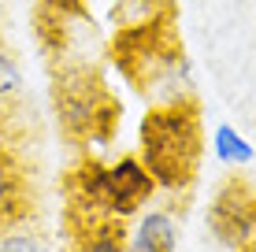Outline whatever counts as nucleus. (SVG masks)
Wrapping results in <instances>:
<instances>
[{
    "mask_svg": "<svg viewBox=\"0 0 256 252\" xmlns=\"http://www.w3.org/2000/svg\"><path fill=\"white\" fill-rule=\"evenodd\" d=\"M0 252H52L48 238L45 234H38L34 227H8L0 230Z\"/></svg>",
    "mask_w": 256,
    "mask_h": 252,
    "instance_id": "1a4fd4ad",
    "label": "nucleus"
},
{
    "mask_svg": "<svg viewBox=\"0 0 256 252\" xmlns=\"http://www.w3.org/2000/svg\"><path fill=\"white\" fill-rule=\"evenodd\" d=\"M19 89H22V71H19V63H15V56L0 45V104L12 100Z\"/></svg>",
    "mask_w": 256,
    "mask_h": 252,
    "instance_id": "9d476101",
    "label": "nucleus"
},
{
    "mask_svg": "<svg viewBox=\"0 0 256 252\" xmlns=\"http://www.w3.org/2000/svg\"><path fill=\"white\" fill-rule=\"evenodd\" d=\"M242 252H256V238L249 241V245H242Z\"/></svg>",
    "mask_w": 256,
    "mask_h": 252,
    "instance_id": "f8f14e48",
    "label": "nucleus"
},
{
    "mask_svg": "<svg viewBox=\"0 0 256 252\" xmlns=\"http://www.w3.org/2000/svg\"><path fill=\"white\" fill-rule=\"evenodd\" d=\"M70 189V215L78 227L90 223H126L152 204L156 189L152 175L138 156L116 160H82L67 182Z\"/></svg>",
    "mask_w": 256,
    "mask_h": 252,
    "instance_id": "f03ea898",
    "label": "nucleus"
},
{
    "mask_svg": "<svg viewBox=\"0 0 256 252\" xmlns=\"http://www.w3.org/2000/svg\"><path fill=\"white\" fill-rule=\"evenodd\" d=\"M126 252H178V219L167 208L148 204L130 219Z\"/></svg>",
    "mask_w": 256,
    "mask_h": 252,
    "instance_id": "39448f33",
    "label": "nucleus"
},
{
    "mask_svg": "<svg viewBox=\"0 0 256 252\" xmlns=\"http://www.w3.org/2000/svg\"><path fill=\"white\" fill-rule=\"evenodd\" d=\"M70 252H126V230H122V223H90V227H78Z\"/></svg>",
    "mask_w": 256,
    "mask_h": 252,
    "instance_id": "6e6552de",
    "label": "nucleus"
},
{
    "mask_svg": "<svg viewBox=\"0 0 256 252\" xmlns=\"http://www.w3.org/2000/svg\"><path fill=\"white\" fill-rule=\"evenodd\" d=\"M212 234L223 245L242 249L256 238V197L249 193V186H226L212 204Z\"/></svg>",
    "mask_w": 256,
    "mask_h": 252,
    "instance_id": "20e7f679",
    "label": "nucleus"
},
{
    "mask_svg": "<svg viewBox=\"0 0 256 252\" xmlns=\"http://www.w3.org/2000/svg\"><path fill=\"white\" fill-rule=\"evenodd\" d=\"M56 111L74 137H93L96 130L108 134L112 100L104 89H93V74L86 67H78L74 74L56 78Z\"/></svg>",
    "mask_w": 256,
    "mask_h": 252,
    "instance_id": "7ed1b4c3",
    "label": "nucleus"
},
{
    "mask_svg": "<svg viewBox=\"0 0 256 252\" xmlns=\"http://www.w3.org/2000/svg\"><path fill=\"white\" fill-rule=\"evenodd\" d=\"M45 7L60 22L64 19H86V0H45Z\"/></svg>",
    "mask_w": 256,
    "mask_h": 252,
    "instance_id": "9b49d317",
    "label": "nucleus"
},
{
    "mask_svg": "<svg viewBox=\"0 0 256 252\" xmlns=\"http://www.w3.org/2000/svg\"><path fill=\"white\" fill-rule=\"evenodd\" d=\"M26 212V182L15 163V156L0 149V230L15 227Z\"/></svg>",
    "mask_w": 256,
    "mask_h": 252,
    "instance_id": "423d86ee",
    "label": "nucleus"
},
{
    "mask_svg": "<svg viewBox=\"0 0 256 252\" xmlns=\"http://www.w3.org/2000/svg\"><path fill=\"white\" fill-rule=\"evenodd\" d=\"M212 156H216L223 167H249L256 160V149L242 130H234L230 123H219L212 130Z\"/></svg>",
    "mask_w": 256,
    "mask_h": 252,
    "instance_id": "0eeeda50",
    "label": "nucleus"
},
{
    "mask_svg": "<svg viewBox=\"0 0 256 252\" xmlns=\"http://www.w3.org/2000/svg\"><path fill=\"white\" fill-rule=\"evenodd\" d=\"M204 130L200 111L190 100H164L141 115L138 160L152 175L160 193H186L200 171Z\"/></svg>",
    "mask_w": 256,
    "mask_h": 252,
    "instance_id": "f257e3e1",
    "label": "nucleus"
}]
</instances>
